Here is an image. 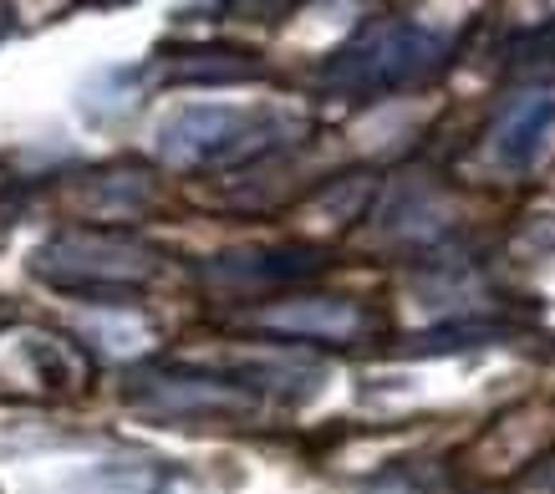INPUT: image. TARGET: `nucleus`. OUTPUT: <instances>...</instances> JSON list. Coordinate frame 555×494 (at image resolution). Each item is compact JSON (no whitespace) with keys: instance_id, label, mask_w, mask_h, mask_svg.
Here are the masks:
<instances>
[{"instance_id":"f257e3e1","label":"nucleus","mask_w":555,"mask_h":494,"mask_svg":"<svg viewBox=\"0 0 555 494\" xmlns=\"http://www.w3.org/2000/svg\"><path fill=\"white\" fill-rule=\"evenodd\" d=\"M301 133V118L270 103H179L153 128V148L179 169L255 158Z\"/></svg>"},{"instance_id":"f03ea898","label":"nucleus","mask_w":555,"mask_h":494,"mask_svg":"<svg viewBox=\"0 0 555 494\" xmlns=\"http://www.w3.org/2000/svg\"><path fill=\"white\" fill-rule=\"evenodd\" d=\"M296 382V367L286 362H245V367H153V373H138L122 398L143 413H158V418H245V413L260 408V392H286Z\"/></svg>"},{"instance_id":"7ed1b4c3","label":"nucleus","mask_w":555,"mask_h":494,"mask_svg":"<svg viewBox=\"0 0 555 494\" xmlns=\"http://www.w3.org/2000/svg\"><path fill=\"white\" fill-rule=\"evenodd\" d=\"M454 52V36L434 31L423 21H372L362 31L332 52V62L321 67V82L347 98H377V92H398L423 77H434Z\"/></svg>"},{"instance_id":"20e7f679","label":"nucleus","mask_w":555,"mask_h":494,"mask_svg":"<svg viewBox=\"0 0 555 494\" xmlns=\"http://www.w3.org/2000/svg\"><path fill=\"white\" fill-rule=\"evenodd\" d=\"M164 265L158 245L128 235V230H62L36 245L31 275L56 290H118V286H143Z\"/></svg>"},{"instance_id":"39448f33","label":"nucleus","mask_w":555,"mask_h":494,"mask_svg":"<svg viewBox=\"0 0 555 494\" xmlns=\"http://www.w3.org/2000/svg\"><path fill=\"white\" fill-rule=\"evenodd\" d=\"M555 143V92H520L500 107V118L485 138V154L494 169L530 173Z\"/></svg>"},{"instance_id":"423d86ee","label":"nucleus","mask_w":555,"mask_h":494,"mask_svg":"<svg viewBox=\"0 0 555 494\" xmlns=\"http://www.w3.org/2000/svg\"><path fill=\"white\" fill-rule=\"evenodd\" d=\"M317 271H326V250H317V245L230 250V256H215V265H209V275L230 281V286H286V281H306Z\"/></svg>"},{"instance_id":"0eeeda50","label":"nucleus","mask_w":555,"mask_h":494,"mask_svg":"<svg viewBox=\"0 0 555 494\" xmlns=\"http://www.w3.org/2000/svg\"><path fill=\"white\" fill-rule=\"evenodd\" d=\"M270 332H286V337H326V341H347L362 332V311L352 301L337 296H306V301H275L255 316Z\"/></svg>"},{"instance_id":"6e6552de","label":"nucleus","mask_w":555,"mask_h":494,"mask_svg":"<svg viewBox=\"0 0 555 494\" xmlns=\"http://www.w3.org/2000/svg\"><path fill=\"white\" fill-rule=\"evenodd\" d=\"M87 214L98 220H133L153 205V179L143 169H118V173H98L92 184L82 188Z\"/></svg>"},{"instance_id":"1a4fd4ad","label":"nucleus","mask_w":555,"mask_h":494,"mask_svg":"<svg viewBox=\"0 0 555 494\" xmlns=\"http://www.w3.org/2000/svg\"><path fill=\"white\" fill-rule=\"evenodd\" d=\"M26 358H31V373L36 382H47V388H77V362H72L67 341L56 337H26Z\"/></svg>"},{"instance_id":"9d476101","label":"nucleus","mask_w":555,"mask_h":494,"mask_svg":"<svg viewBox=\"0 0 555 494\" xmlns=\"http://www.w3.org/2000/svg\"><path fill=\"white\" fill-rule=\"evenodd\" d=\"M515 62H520V67H545V62H555V16L515 41Z\"/></svg>"},{"instance_id":"9b49d317","label":"nucleus","mask_w":555,"mask_h":494,"mask_svg":"<svg viewBox=\"0 0 555 494\" xmlns=\"http://www.w3.org/2000/svg\"><path fill=\"white\" fill-rule=\"evenodd\" d=\"M530 490L535 494H555V459H545V464H535V469H530Z\"/></svg>"}]
</instances>
